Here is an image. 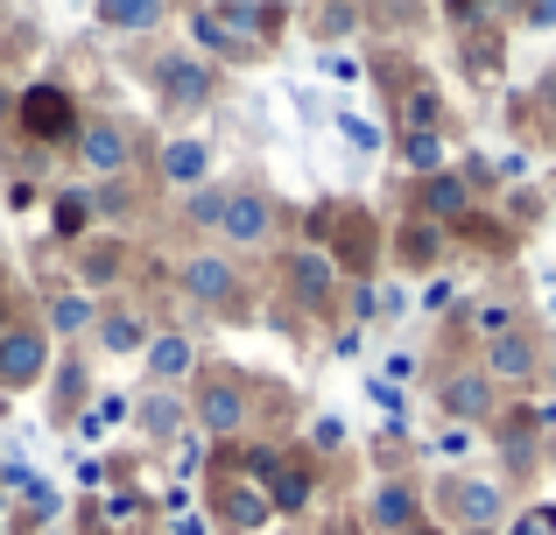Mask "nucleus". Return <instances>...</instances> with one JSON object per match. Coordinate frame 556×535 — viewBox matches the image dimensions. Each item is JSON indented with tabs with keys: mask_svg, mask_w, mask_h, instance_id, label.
Wrapping results in <instances>:
<instances>
[{
	"mask_svg": "<svg viewBox=\"0 0 556 535\" xmlns=\"http://www.w3.org/2000/svg\"><path fill=\"white\" fill-rule=\"evenodd\" d=\"M190 423L204 430V437H240L247 430V387L232 381V373H204L198 381V395H190Z\"/></svg>",
	"mask_w": 556,
	"mask_h": 535,
	"instance_id": "obj_1",
	"label": "nucleus"
},
{
	"mask_svg": "<svg viewBox=\"0 0 556 535\" xmlns=\"http://www.w3.org/2000/svg\"><path fill=\"white\" fill-rule=\"evenodd\" d=\"M42 373H50V331L42 324L0 331V387H36Z\"/></svg>",
	"mask_w": 556,
	"mask_h": 535,
	"instance_id": "obj_2",
	"label": "nucleus"
},
{
	"mask_svg": "<svg viewBox=\"0 0 556 535\" xmlns=\"http://www.w3.org/2000/svg\"><path fill=\"white\" fill-rule=\"evenodd\" d=\"M282 282H289V296L303 303V310H331V296H339V262H331V247L317 254V247H296L282 262Z\"/></svg>",
	"mask_w": 556,
	"mask_h": 535,
	"instance_id": "obj_3",
	"label": "nucleus"
},
{
	"mask_svg": "<svg viewBox=\"0 0 556 535\" xmlns=\"http://www.w3.org/2000/svg\"><path fill=\"white\" fill-rule=\"evenodd\" d=\"M14 120H22L36 141H64L71 127H78L71 120V92L64 85H28V92H14Z\"/></svg>",
	"mask_w": 556,
	"mask_h": 535,
	"instance_id": "obj_4",
	"label": "nucleus"
},
{
	"mask_svg": "<svg viewBox=\"0 0 556 535\" xmlns=\"http://www.w3.org/2000/svg\"><path fill=\"white\" fill-rule=\"evenodd\" d=\"M218 233H226L232 247H268V240H275V198L268 191H232Z\"/></svg>",
	"mask_w": 556,
	"mask_h": 535,
	"instance_id": "obj_5",
	"label": "nucleus"
},
{
	"mask_svg": "<svg viewBox=\"0 0 556 535\" xmlns=\"http://www.w3.org/2000/svg\"><path fill=\"white\" fill-rule=\"evenodd\" d=\"M184 296L212 303V310H232V303H240V275H232L226 254H190L184 262Z\"/></svg>",
	"mask_w": 556,
	"mask_h": 535,
	"instance_id": "obj_6",
	"label": "nucleus"
},
{
	"mask_svg": "<svg viewBox=\"0 0 556 535\" xmlns=\"http://www.w3.org/2000/svg\"><path fill=\"white\" fill-rule=\"evenodd\" d=\"M535 367H543V345L529 339V331H507V339H493L486 345V381L493 387H521V381H535Z\"/></svg>",
	"mask_w": 556,
	"mask_h": 535,
	"instance_id": "obj_7",
	"label": "nucleus"
},
{
	"mask_svg": "<svg viewBox=\"0 0 556 535\" xmlns=\"http://www.w3.org/2000/svg\"><path fill=\"white\" fill-rule=\"evenodd\" d=\"M212 514L226 528H261L275 508H268V486H254V480H218L212 486Z\"/></svg>",
	"mask_w": 556,
	"mask_h": 535,
	"instance_id": "obj_8",
	"label": "nucleus"
},
{
	"mask_svg": "<svg viewBox=\"0 0 556 535\" xmlns=\"http://www.w3.org/2000/svg\"><path fill=\"white\" fill-rule=\"evenodd\" d=\"M367 522L380 535H408L422 522V500H416V486H402V480H380L374 494H367Z\"/></svg>",
	"mask_w": 556,
	"mask_h": 535,
	"instance_id": "obj_9",
	"label": "nucleus"
},
{
	"mask_svg": "<svg viewBox=\"0 0 556 535\" xmlns=\"http://www.w3.org/2000/svg\"><path fill=\"white\" fill-rule=\"evenodd\" d=\"M444 500H451V514H458L465 528H493L507 514V494L486 486V480H444Z\"/></svg>",
	"mask_w": 556,
	"mask_h": 535,
	"instance_id": "obj_10",
	"label": "nucleus"
},
{
	"mask_svg": "<svg viewBox=\"0 0 556 535\" xmlns=\"http://www.w3.org/2000/svg\"><path fill=\"white\" fill-rule=\"evenodd\" d=\"M493 395H501V387H493V381H486L479 367L451 373V381L437 387V402H444V409L458 416V423H486V416H493Z\"/></svg>",
	"mask_w": 556,
	"mask_h": 535,
	"instance_id": "obj_11",
	"label": "nucleus"
},
{
	"mask_svg": "<svg viewBox=\"0 0 556 535\" xmlns=\"http://www.w3.org/2000/svg\"><path fill=\"white\" fill-rule=\"evenodd\" d=\"M416 205H422V219H430V226H458L465 212H472V183H465L458 169H444V177H422Z\"/></svg>",
	"mask_w": 556,
	"mask_h": 535,
	"instance_id": "obj_12",
	"label": "nucleus"
},
{
	"mask_svg": "<svg viewBox=\"0 0 556 535\" xmlns=\"http://www.w3.org/2000/svg\"><path fill=\"white\" fill-rule=\"evenodd\" d=\"M141 359H149V373H155L163 387H177V381H190V373H198V345H190L184 331H149Z\"/></svg>",
	"mask_w": 556,
	"mask_h": 535,
	"instance_id": "obj_13",
	"label": "nucleus"
},
{
	"mask_svg": "<svg viewBox=\"0 0 556 535\" xmlns=\"http://www.w3.org/2000/svg\"><path fill=\"white\" fill-rule=\"evenodd\" d=\"M155 85L169 92V106H204L212 99V71L198 56H155Z\"/></svg>",
	"mask_w": 556,
	"mask_h": 535,
	"instance_id": "obj_14",
	"label": "nucleus"
},
{
	"mask_svg": "<svg viewBox=\"0 0 556 535\" xmlns=\"http://www.w3.org/2000/svg\"><path fill=\"white\" fill-rule=\"evenodd\" d=\"M78 155H85L92 177H121V169H127V127H113V120L78 127Z\"/></svg>",
	"mask_w": 556,
	"mask_h": 535,
	"instance_id": "obj_15",
	"label": "nucleus"
},
{
	"mask_svg": "<svg viewBox=\"0 0 556 535\" xmlns=\"http://www.w3.org/2000/svg\"><path fill=\"white\" fill-rule=\"evenodd\" d=\"M311 458H282V466L268 472V508L275 514H296V508H311Z\"/></svg>",
	"mask_w": 556,
	"mask_h": 535,
	"instance_id": "obj_16",
	"label": "nucleus"
},
{
	"mask_svg": "<svg viewBox=\"0 0 556 535\" xmlns=\"http://www.w3.org/2000/svg\"><path fill=\"white\" fill-rule=\"evenodd\" d=\"M163 177L184 183V191H198V183L212 177V141H198V135L169 141V149H163Z\"/></svg>",
	"mask_w": 556,
	"mask_h": 535,
	"instance_id": "obj_17",
	"label": "nucleus"
},
{
	"mask_svg": "<svg viewBox=\"0 0 556 535\" xmlns=\"http://www.w3.org/2000/svg\"><path fill=\"white\" fill-rule=\"evenodd\" d=\"M121 275H127V247H121V240H92V247L78 254V282L85 289H113Z\"/></svg>",
	"mask_w": 556,
	"mask_h": 535,
	"instance_id": "obj_18",
	"label": "nucleus"
},
{
	"mask_svg": "<svg viewBox=\"0 0 556 535\" xmlns=\"http://www.w3.org/2000/svg\"><path fill=\"white\" fill-rule=\"evenodd\" d=\"M92 22H99V28H121V36H135V28H155V22H163V8H155V0H99Z\"/></svg>",
	"mask_w": 556,
	"mask_h": 535,
	"instance_id": "obj_19",
	"label": "nucleus"
},
{
	"mask_svg": "<svg viewBox=\"0 0 556 535\" xmlns=\"http://www.w3.org/2000/svg\"><path fill=\"white\" fill-rule=\"evenodd\" d=\"M92 296H56L50 310H42V331H50V339H78V331H92Z\"/></svg>",
	"mask_w": 556,
	"mask_h": 535,
	"instance_id": "obj_20",
	"label": "nucleus"
},
{
	"mask_svg": "<svg viewBox=\"0 0 556 535\" xmlns=\"http://www.w3.org/2000/svg\"><path fill=\"white\" fill-rule=\"evenodd\" d=\"M99 345H106V353H141V345H149V324H141L135 310H106L99 317Z\"/></svg>",
	"mask_w": 556,
	"mask_h": 535,
	"instance_id": "obj_21",
	"label": "nucleus"
},
{
	"mask_svg": "<svg viewBox=\"0 0 556 535\" xmlns=\"http://www.w3.org/2000/svg\"><path fill=\"white\" fill-rule=\"evenodd\" d=\"M190 42H198V50H218V56H240V42H232V28H226L218 8H190Z\"/></svg>",
	"mask_w": 556,
	"mask_h": 535,
	"instance_id": "obj_22",
	"label": "nucleus"
},
{
	"mask_svg": "<svg viewBox=\"0 0 556 535\" xmlns=\"http://www.w3.org/2000/svg\"><path fill=\"white\" fill-rule=\"evenodd\" d=\"M402 163L416 169V177H444V127H430V135H408V141H402Z\"/></svg>",
	"mask_w": 556,
	"mask_h": 535,
	"instance_id": "obj_23",
	"label": "nucleus"
},
{
	"mask_svg": "<svg viewBox=\"0 0 556 535\" xmlns=\"http://www.w3.org/2000/svg\"><path fill=\"white\" fill-rule=\"evenodd\" d=\"M8 494H22V508L36 514V522H42V514H56V508H64V494H56V486H42L36 472H8Z\"/></svg>",
	"mask_w": 556,
	"mask_h": 535,
	"instance_id": "obj_24",
	"label": "nucleus"
},
{
	"mask_svg": "<svg viewBox=\"0 0 556 535\" xmlns=\"http://www.w3.org/2000/svg\"><path fill=\"white\" fill-rule=\"evenodd\" d=\"M218 14H226V28H247V36H275L282 28V8H254V0H232Z\"/></svg>",
	"mask_w": 556,
	"mask_h": 535,
	"instance_id": "obj_25",
	"label": "nucleus"
},
{
	"mask_svg": "<svg viewBox=\"0 0 556 535\" xmlns=\"http://www.w3.org/2000/svg\"><path fill=\"white\" fill-rule=\"evenodd\" d=\"M141 430H149V437H177L184 430V402L177 395H149L141 402Z\"/></svg>",
	"mask_w": 556,
	"mask_h": 535,
	"instance_id": "obj_26",
	"label": "nucleus"
},
{
	"mask_svg": "<svg viewBox=\"0 0 556 535\" xmlns=\"http://www.w3.org/2000/svg\"><path fill=\"white\" fill-rule=\"evenodd\" d=\"M402 120H408V135H430V127L444 120V106H437V92H430V85H416V92L402 99Z\"/></svg>",
	"mask_w": 556,
	"mask_h": 535,
	"instance_id": "obj_27",
	"label": "nucleus"
},
{
	"mask_svg": "<svg viewBox=\"0 0 556 535\" xmlns=\"http://www.w3.org/2000/svg\"><path fill=\"white\" fill-rule=\"evenodd\" d=\"M226 198L232 191H218V183H198V191H190V205H184V219L190 226H218V219H226Z\"/></svg>",
	"mask_w": 556,
	"mask_h": 535,
	"instance_id": "obj_28",
	"label": "nucleus"
},
{
	"mask_svg": "<svg viewBox=\"0 0 556 535\" xmlns=\"http://www.w3.org/2000/svg\"><path fill=\"white\" fill-rule=\"evenodd\" d=\"M402 262H408V268H430V262H437V226H430V219H416V226L402 233Z\"/></svg>",
	"mask_w": 556,
	"mask_h": 535,
	"instance_id": "obj_29",
	"label": "nucleus"
},
{
	"mask_svg": "<svg viewBox=\"0 0 556 535\" xmlns=\"http://www.w3.org/2000/svg\"><path fill=\"white\" fill-rule=\"evenodd\" d=\"M472 331H479V339H507V331H515V303H479V310H472Z\"/></svg>",
	"mask_w": 556,
	"mask_h": 535,
	"instance_id": "obj_30",
	"label": "nucleus"
},
{
	"mask_svg": "<svg viewBox=\"0 0 556 535\" xmlns=\"http://www.w3.org/2000/svg\"><path fill=\"white\" fill-rule=\"evenodd\" d=\"M311 22H317V36H325V42H339V36H353L367 14H359V8H317Z\"/></svg>",
	"mask_w": 556,
	"mask_h": 535,
	"instance_id": "obj_31",
	"label": "nucleus"
},
{
	"mask_svg": "<svg viewBox=\"0 0 556 535\" xmlns=\"http://www.w3.org/2000/svg\"><path fill=\"white\" fill-rule=\"evenodd\" d=\"M85 219H92V191H64L56 198V226H64V233H78Z\"/></svg>",
	"mask_w": 556,
	"mask_h": 535,
	"instance_id": "obj_32",
	"label": "nucleus"
},
{
	"mask_svg": "<svg viewBox=\"0 0 556 535\" xmlns=\"http://www.w3.org/2000/svg\"><path fill=\"white\" fill-rule=\"evenodd\" d=\"M345 444V423L339 416H317V430H311V451H339Z\"/></svg>",
	"mask_w": 556,
	"mask_h": 535,
	"instance_id": "obj_33",
	"label": "nucleus"
},
{
	"mask_svg": "<svg viewBox=\"0 0 556 535\" xmlns=\"http://www.w3.org/2000/svg\"><path fill=\"white\" fill-rule=\"evenodd\" d=\"M515 535H556V508H529L515 522Z\"/></svg>",
	"mask_w": 556,
	"mask_h": 535,
	"instance_id": "obj_34",
	"label": "nucleus"
},
{
	"mask_svg": "<svg viewBox=\"0 0 556 535\" xmlns=\"http://www.w3.org/2000/svg\"><path fill=\"white\" fill-rule=\"evenodd\" d=\"M380 381H388V387H402V381H416V353H394V359H388V367H380Z\"/></svg>",
	"mask_w": 556,
	"mask_h": 535,
	"instance_id": "obj_35",
	"label": "nucleus"
},
{
	"mask_svg": "<svg viewBox=\"0 0 556 535\" xmlns=\"http://www.w3.org/2000/svg\"><path fill=\"white\" fill-rule=\"evenodd\" d=\"M345 310H353V317H359V324H367V317H374V289H367V282H359V289H353V296H345Z\"/></svg>",
	"mask_w": 556,
	"mask_h": 535,
	"instance_id": "obj_36",
	"label": "nucleus"
},
{
	"mask_svg": "<svg viewBox=\"0 0 556 535\" xmlns=\"http://www.w3.org/2000/svg\"><path fill=\"white\" fill-rule=\"evenodd\" d=\"M345 135H353V141H359V149H380V135H374V127H367V120H353V113H345Z\"/></svg>",
	"mask_w": 556,
	"mask_h": 535,
	"instance_id": "obj_37",
	"label": "nucleus"
},
{
	"mask_svg": "<svg viewBox=\"0 0 556 535\" xmlns=\"http://www.w3.org/2000/svg\"><path fill=\"white\" fill-rule=\"evenodd\" d=\"M521 22H535V28H556V0H549V8H521Z\"/></svg>",
	"mask_w": 556,
	"mask_h": 535,
	"instance_id": "obj_38",
	"label": "nucleus"
},
{
	"mask_svg": "<svg viewBox=\"0 0 556 535\" xmlns=\"http://www.w3.org/2000/svg\"><path fill=\"white\" fill-rule=\"evenodd\" d=\"M8 113H14V92H8V85H0V120H8Z\"/></svg>",
	"mask_w": 556,
	"mask_h": 535,
	"instance_id": "obj_39",
	"label": "nucleus"
},
{
	"mask_svg": "<svg viewBox=\"0 0 556 535\" xmlns=\"http://www.w3.org/2000/svg\"><path fill=\"white\" fill-rule=\"evenodd\" d=\"M543 92H549V120H556V85H543Z\"/></svg>",
	"mask_w": 556,
	"mask_h": 535,
	"instance_id": "obj_40",
	"label": "nucleus"
},
{
	"mask_svg": "<svg viewBox=\"0 0 556 535\" xmlns=\"http://www.w3.org/2000/svg\"><path fill=\"white\" fill-rule=\"evenodd\" d=\"M408 535H444V528H422V522H416V528H408Z\"/></svg>",
	"mask_w": 556,
	"mask_h": 535,
	"instance_id": "obj_41",
	"label": "nucleus"
},
{
	"mask_svg": "<svg viewBox=\"0 0 556 535\" xmlns=\"http://www.w3.org/2000/svg\"><path fill=\"white\" fill-rule=\"evenodd\" d=\"M0 508H8V480H0Z\"/></svg>",
	"mask_w": 556,
	"mask_h": 535,
	"instance_id": "obj_42",
	"label": "nucleus"
}]
</instances>
